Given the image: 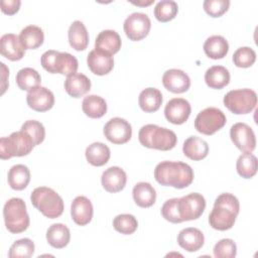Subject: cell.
<instances>
[{"label":"cell","mask_w":258,"mask_h":258,"mask_svg":"<svg viewBox=\"0 0 258 258\" xmlns=\"http://www.w3.org/2000/svg\"><path fill=\"white\" fill-rule=\"evenodd\" d=\"M154 177L161 185L184 188L192 182L194 170L187 163L164 160L155 166Z\"/></svg>","instance_id":"6da1fadb"},{"label":"cell","mask_w":258,"mask_h":258,"mask_svg":"<svg viewBox=\"0 0 258 258\" xmlns=\"http://www.w3.org/2000/svg\"><path fill=\"white\" fill-rule=\"evenodd\" d=\"M240 211V204L238 199L230 194H221L214 203V208L209 215L210 226L219 231H226L231 229Z\"/></svg>","instance_id":"7a4b0ae2"},{"label":"cell","mask_w":258,"mask_h":258,"mask_svg":"<svg viewBox=\"0 0 258 258\" xmlns=\"http://www.w3.org/2000/svg\"><path fill=\"white\" fill-rule=\"evenodd\" d=\"M138 139L143 146L162 151L172 149L177 141V137L172 130L155 124L142 126L138 133Z\"/></svg>","instance_id":"3957f363"},{"label":"cell","mask_w":258,"mask_h":258,"mask_svg":"<svg viewBox=\"0 0 258 258\" xmlns=\"http://www.w3.org/2000/svg\"><path fill=\"white\" fill-rule=\"evenodd\" d=\"M30 201L43 216L49 219L58 218L64 209L61 197L52 188L47 186H39L32 190Z\"/></svg>","instance_id":"277c9868"},{"label":"cell","mask_w":258,"mask_h":258,"mask_svg":"<svg viewBox=\"0 0 258 258\" xmlns=\"http://www.w3.org/2000/svg\"><path fill=\"white\" fill-rule=\"evenodd\" d=\"M3 217L6 229L18 234L27 230L29 226V216L26 211L25 202L20 198H11L3 208Z\"/></svg>","instance_id":"5b68a950"},{"label":"cell","mask_w":258,"mask_h":258,"mask_svg":"<svg viewBox=\"0 0 258 258\" xmlns=\"http://www.w3.org/2000/svg\"><path fill=\"white\" fill-rule=\"evenodd\" d=\"M34 146L32 138L26 132L21 130L12 132L8 137L0 139V158L25 156L31 152Z\"/></svg>","instance_id":"8992f818"},{"label":"cell","mask_w":258,"mask_h":258,"mask_svg":"<svg viewBox=\"0 0 258 258\" xmlns=\"http://www.w3.org/2000/svg\"><path fill=\"white\" fill-rule=\"evenodd\" d=\"M41 66L50 74H60L70 76L77 72L79 62L76 56L69 52H60L49 49L42 53L40 57Z\"/></svg>","instance_id":"52a82bcc"},{"label":"cell","mask_w":258,"mask_h":258,"mask_svg":"<svg viewBox=\"0 0 258 258\" xmlns=\"http://www.w3.org/2000/svg\"><path fill=\"white\" fill-rule=\"evenodd\" d=\"M223 102L234 114H248L257 105V94L251 89L232 90L225 95Z\"/></svg>","instance_id":"ba28073f"},{"label":"cell","mask_w":258,"mask_h":258,"mask_svg":"<svg viewBox=\"0 0 258 258\" xmlns=\"http://www.w3.org/2000/svg\"><path fill=\"white\" fill-rule=\"evenodd\" d=\"M226 115L222 110L209 107L202 110L195 119V128L205 135H213L226 124Z\"/></svg>","instance_id":"9c48e42d"},{"label":"cell","mask_w":258,"mask_h":258,"mask_svg":"<svg viewBox=\"0 0 258 258\" xmlns=\"http://www.w3.org/2000/svg\"><path fill=\"white\" fill-rule=\"evenodd\" d=\"M177 209L182 222L197 220L206 209V200L201 194L191 192L178 199Z\"/></svg>","instance_id":"30bf717a"},{"label":"cell","mask_w":258,"mask_h":258,"mask_svg":"<svg viewBox=\"0 0 258 258\" xmlns=\"http://www.w3.org/2000/svg\"><path fill=\"white\" fill-rule=\"evenodd\" d=\"M123 28L125 34L130 40L138 41L143 39L149 33L151 21L147 14L142 12H133L126 17Z\"/></svg>","instance_id":"8fae6325"},{"label":"cell","mask_w":258,"mask_h":258,"mask_svg":"<svg viewBox=\"0 0 258 258\" xmlns=\"http://www.w3.org/2000/svg\"><path fill=\"white\" fill-rule=\"evenodd\" d=\"M230 137L234 145L244 153H252L256 147L255 133L246 123L238 122L232 125Z\"/></svg>","instance_id":"7c38bea8"},{"label":"cell","mask_w":258,"mask_h":258,"mask_svg":"<svg viewBox=\"0 0 258 258\" xmlns=\"http://www.w3.org/2000/svg\"><path fill=\"white\" fill-rule=\"evenodd\" d=\"M103 132L110 142L114 144H123L131 139L132 127L125 119L115 117L105 124Z\"/></svg>","instance_id":"4fadbf2b"},{"label":"cell","mask_w":258,"mask_h":258,"mask_svg":"<svg viewBox=\"0 0 258 258\" xmlns=\"http://www.w3.org/2000/svg\"><path fill=\"white\" fill-rule=\"evenodd\" d=\"M191 112L190 104L183 98H173L169 100L164 108L165 118L172 124H183Z\"/></svg>","instance_id":"5bb4252c"},{"label":"cell","mask_w":258,"mask_h":258,"mask_svg":"<svg viewBox=\"0 0 258 258\" xmlns=\"http://www.w3.org/2000/svg\"><path fill=\"white\" fill-rule=\"evenodd\" d=\"M27 105L34 111L45 112L54 105L53 93L45 87H37L26 95Z\"/></svg>","instance_id":"9a60e30c"},{"label":"cell","mask_w":258,"mask_h":258,"mask_svg":"<svg viewBox=\"0 0 258 258\" xmlns=\"http://www.w3.org/2000/svg\"><path fill=\"white\" fill-rule=\"evenodd\" d=\"M162 84L169 92L180 94L189 89L190 79L183 71L178 69H170L163 74Z\"/></svg>","instance_id":"2e32d148"},{"label":"cell","mask_w":258,"mask_h":258,"mask_svg":"<svg viewBox=\"0 0 258 258\" xmlns=\"http://www.w3.org/2000/svg\"><path fill=\"white\" fill-rule=\"evenodd\" d=\"M87 63L91 72L97 76H105L114 68V58L111 54L93 49L87 56Z\"/></svg>","instance_id":"e0dca14e"},{"label":"cell","mask_w":258,"mask_h":258,"mask_svg":"<svg viewBox=\"0 0 258 258\" xmlns=\"http://www.w3.org/2000/svg\"><path fill=\"white\" fill-rule=\"evenodd\" d=\"M93 212L91 201L84 196H78L72 202L71 216L74 222L79 226L88 225L92 221Z\"/></svg>","instance_id":"ac0fdd59"},{"label":"cell","mask_w":258,"mask_h":258,"mask_svg":"<svg viewBox=\"0 0 258 258\" xmlns=\"http://www.w3.org/2000/svg\"><path fill=\"white\" fill-rule=\"evenodd\" d=\"M101 182L107 191L118 192L125 187L127 174L121 167L111 166L102 173Z\"/></svg>","instance_id":"d6986e66"},{"label":"cell","mask_w":258,"mask_h":258,"mask_svg":"<svg viewBox=\"0 0 258 258\" xmlns=\"http://www.w3.org/2000/svg\"><path fill=\"white\" fill-rule=\"evenodd\" d=\"M0 52L4 57L14 61L24 56L25 48L22 46L18 35L5 33L0 38Z\"/></svg>","instance_id":"ffe728a7"},{"label":"cell","mask_w":258,"mask_h":258,"mask_svg":"<svg viewBox=\"0 0 258 258\" xmlns=\"http://www.w3.org/2000/svg\"><path fill=\"white\" fill-rule=\"evenodd\" d=\"M177 243L185 251L196 252L204 246L205 236L198 228H185L178 233Z\"/></svg>","instance_id":"44dd1931"},{"label":"cell","mask_w":258,"mask_h":258,"mask_svg":"<svg viewBox=\"0 0 258 258\" xmlns=\"http://www.w3.org/2000/svg\"><path fill=\"white\" fill-rule=\"evenodd\" d=\"M121 37L115 30H102L96 37L95 48L108 54H115L121 48Z\"/></svg>","instance_id":"7402d4cb"},{"label":"cell","mask_w":258,"mask_h":258,"mask_svg":"<svg viewBox=\"0 0 258 258\" xmlns=\"http://www.w3.org/2000/svg\"><path fill=\"white\" fill-rule=\"evenodd\" d=\"M63 86L71 97L80 98L91 90V81L86 75L75 73L67 77Z\"/></svg>","instance_id":"603a6c76"},{"label":"cell","mask_w":258,"mask_h":258,"mask_svg":"<svg viewBox=\"0 0 258 258\" xmlns=\"http://www.w3.org/2000/svg\"><path fill=\"white\" fill-rule=\"evenodd\" d=\"M182 152L191 160H202L209 153V145L207 141L198 136H189L183 142Z\"/></svg>","instance_id":"cb8c5ba5"},{"label":"cell","mask_w":258,"mask_h":258,"mask_svg":"<svg viewBox=\"0 0 258 258\" xmlns=\"http://www.w3.org/2000/svg\"><path fill=\"white\" fill-rule=\"evenodd\" d=\"M69 42L76 50H84L89 43V33L81 20H75L69 28Z\"/></svg>","instance_id":"d4e9b609"},{"label":"cell","mask_w":258,"mask_h":258,"mask_svg":"<svg viewBox=\"0 0 258 258\" xmlns=\"http://www.w3.org/2000/svg\"><path fill=\"white\" fill-rule=\"evenodd\" d=\"M132 196L135 204L141 208H149L156 201L154 187L149 182L145 181H140L134 185Z\"/></svg>","instance_id":"484cf974"},{"label":"cell","mask_w":258,"mask_h":258,"mask_svg":"<svg viewBox=\"0 0 258 258\" xmlns=\"http://www.w3.org/2000/svg\"><path fill=\"white\" fill-rule=\"evenodd\" d=\"M205 53L213 59H220L226 56L229 51V43L222 35H212L204 43Z\"/></svg>","instance_id":"4316f807"},{"label":"cell","mask_w":258,"mask_h":258,"mask_svg":"<svg viewBox=\"0 0 258 258\" xmlns=\"http://www.w3.org/2000/svg\"><path fill=\"white\" fill-rule=\"evenodd\" d=\"M46 240L53 248L61 249L66 247L71 240L70 229L60 223L52 224L46 231Z\"/></svg>","instance_id":"83f0119b"},{"label":"cell","mask_w":258,"mask_h":258,"mask_svg":"<svg viewBox=\"0 0 258 258\" xmlns=\"http://www.w3.org/2000/svg\"><path fill=\"white\" fill-rule=\"evenodd\" d=\"M138 104L144 112H155L162 104V94L156 88H146L139 94Z\"/></svg>","instance_id":"f1b7e54d"},{"label":"cell","mask_w":258,"mask_h":258,"mask_svg":"<svg viewBox=\"0 0 258 258\" xmlns=\"http://www.w3.org/2000/svg\"><path fill=\"white\" fill-rule=\"evenodd\" d=\"M87 161L94 166L105 165L111 156L110 148L102 142H94L86 148Z\"/></svg>","instance_id":"f546056e"},{"label":"cell","mask_w":258,"mask_h":258,"mask_svg":"<svg viewBox=\"0 0 258 258\" xmlns=\"http://www.w3.org/2000/svg\"><path fill=\"white\" fill-rule=\"evenodd\" d=\"M19 39L25 49H35L43 43L44 33L39 26L31 24L20 31Z\"/></svg>","instance_id":"4dcf8cb0"},{"label":"cell","mask_w":258,"mask_h":258,"mask_svg":"<svg viewBox=\"0 0 258 258\" xmlns=\"http://www.w3.org/2000/svg\"><path fill=\"white\" fill-rule=\"evenodd\" d=\"M7 180L11 188L15 190H22L30 181V170L24 164L13 165L8 171Z\"/></svg>","instance_id":"1f68e13d"},{"label":"cell","mask_w":258,"mask_h":258,"mask_svg":"<svg viewBox=\"0 0 258 258\" xmlns=\"http://www.w3.org/2000/svg\"><path fill=\"white\" fill-rule=\"evenodd\" d=\"M205 82L210 88L220 90L229 84L230 73L223 66H213L206 71Z\"/></svg>","instance_id":"d6a6232c"},{"label":"cell","mask_w":258,"mask_h":258,"mask_svg":"<svg viewBox=\"0 0 258 258\" xmlns=\"http://www.w3.org/2000/svg\"><path fill=\"white\" fill-rule=\"evenodd\" d=\"M82 109L84 113L93 119L103 117L107 112L106 101L97 95H89L84 98L82 102Z\"/></svg>","instance_id":"836d02e7"},{"label":"cell","mask_w":258,"mask_h":258,"mask_svg":"<svg viewBox=\"0 0 258 258\" xmlns=\"http://www.w3.org/2000/svg\"><path fill=\"white\" fill-rule=\"evenodd\" d=\"M41 78L39 73L32 68H23L16 74V84L19 89L30 92L39 87Z\"/></svg>","instance_id":"e575fe53"},{"label":"cell","mask_w":258,"mask_h":258,"mask_svg":"<svg viewBox=\"0 0 258 258\" xmlns=\"http://www.w3.org/2000/svg\"><path fill=\"white\" fill-rule=\"evenodd\" d=\"M236 169L240 176L251 178L257 172V158L252 153H244L240 155L236 162Z\"/></svg>","instance_id":"d590c367"},{"label":"cell","mask_w":258,"mask_h":258,"mask_svg":"<svg viewBox=\"0 0 258 258\" xmlns=\"http://www.w3.org/2000/svg\"><path fill=\"white\" fill-rule=\"evenodd\" d=\"M178 11V6L175 1L161 0L154 7V16L160 22H167L175 17Z\"/></svg>","instance_id":"8d00e7d4"},{"label":"cell","mask_w":258,"mask_h":258,"mask_svg":"<svg viewBox=\"0 0 258 258\" xmlns=\"http://www.w3.org/2000/svg\"><path fill=\"white\" fill-rule=\"evenodd\" d=\"M34 243L29 238L15 241L9 248V258H29L34 253Z\"/></svg>","instance_id":"74e56055"},{"label":"cell","mask_w":258,"mask_h":258,"mask_svg":"<svg viewBox=\"0 0 258 258\" xmlns=\"http://www.w3.org/2000/svg\"><path fill=\"white\" fill-rule=\"evenodd\" d=\"M114 229L124 235L133 234L138 227V222L136 218L131 214H121L114 218L113 220Z\"/></svg>","instance_id":"f35d334b"},{"label":"cell","mask_w":258,"mask_h":258,"mask_svg":"<svg viewBox=\"0 0 258 258\" xmlns=\"http://www.w3.org/2000/svg\"><path fill=\"white\" fill-rule=\"evenodd\" d=\"M256 60V52L249 46L239 47L233 54V61L238 68H250Z\"/></svg>","instance_id":"ab89813d"},{"label":"cell","mask_w":258,"mask_h":258,"mask_svg":"<svg viewBox=\"0 0 258 258\" xmlns=\"http://www.w3.org/2000/svg\"><path fill=\"white\" fill-rule=\"evenodd\" d=\"M21 131L26 132L33 140L34 145L40 144L45 137L44 126L36 120H27L21 126Z\"/></svg>","instance_id":"60d3db41"},{"label":"cell","mask_w":258,"mask_h":258,"mask_svg":"<svg viewBox=\"0 0 258 258\" xmlns=\"http://www.w3.org/2000/svg\"><path fill=\"white\" fill-rule=\"evenodd\" d=\"M213 252L217 258H234L237 254V246L232 239L226 238L215 244Z\"/></svg>","instance_id":"b9f144b4"},{"label":"cell","mask_w":258,"mask_h":258,"mask_svg":"<svg viewBox=\"0 0 258 258\" xmlns=\"http://www.w3.org/2000/svg\"><path fill=\"white\" fill-rule=\"evenodd\" d=\"M177 202H178V198L169 199V200L165 201L161 207L162 217L166 221L173 223V224H178V223L182 222V220L179 216V213H178Z\"/></svg>","instance_id":"7bdbcfd3"},{"label":"cell","mask_w":258,"mask_h":258,"mask_svg":"<svg viewBox=\"0 0 258 258\" xmlns=\"http://www.w3.org/2000/svg\"><path fill=\"white\" fill-rule=\"evenodd\" d=\"M205 11L212 17L222 16L230 6L229 0H205L203 3Z\"/></svg>","instance_id":"ee69618b"},{"label":"cell","mask_w":258,"mask_h":258,"mask_svg":"<svg viewBox=\"0 0 258 258\" xmlns=\"http://www.w3.org/2000/svg\"><path fill=\"white\" fill-rule=\"evenodd\" d=\"M20 0H2L1 1V10L5 14L13 15L15 14L20 7Z\"/></svg>","instance_id":"f6af8a7d"},{"label":"cell","mask_w":258,"mask_h":258,"mask_svg":"<svg viewBox=\"0 0 258 258\" xmlns=\"http://www.w3.org/2000/svg\"><path fill=\"white\" fill-rule=\"evenodd\" d=\"M1 69H2V86H1V95L4 94V92L6 91L7 88V79L6 76H9V70L6 68L5 63L1 62Z\"/></svg>","instance_id":"bcb514c9"},{"label":"cell","mask_w":258,"mask_h":258,"mask_svg":"<svg viewBox=\"0 0 258 258\" xmlns=\"http://www.w3.org/2000/svg\"><path fill=\"white\" fill-rule=\"evenodd\" d=\"M154 2V0H149V1H131V3H133L134 5H137V6H148L150 4H152Z\"/></svg>","instance_id":"7dc6e473"}]
</instances>
